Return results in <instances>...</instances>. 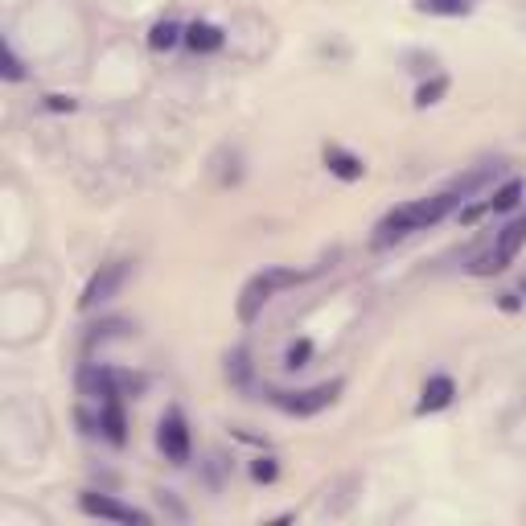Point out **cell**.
<instances>
[{
    "mask_svg": "<svg viewBox=\"0 0 526 526\" xmlns=\"http://www.w3.org/2000/svg\"><path fill=\"white\" fill-rule=\"evenodd\" d=\"M465 206V194L460 189H444V194H432V197H419V202H408V206H395L379 226H374V251H387L390 243H399L408 234L416 231H428V226L444 223L452 210Z\"/></svg>",
    "mask_w": 526,
    "mask_h": 526,
    "instance_id": "obj_1",
    "label": "cell"
},
{
    "mask_svg": "<svg viewBox=\"0 0 526 526\" xmlns=\"http://www.w3.org/2000/svg\"><path fill=\"white\" fill-rule=\"evenodd\" d=\"M301 280H304V272H296V267H263L259 276H251V280L243 284V293H239V321L251 325L276 293L296 288Z\"/></svg>",
    "mask_w": 526,
    "mask_h": 526,
    "instance_id": "obj_2",
    "label": "cell"
},
{
    "mask_svg": "<svg viewBox=\"0 0 526 526\" xmlns=\"http://www.w3.org/2000/svg\"><path fill=\"white\" fill-rule=\"evenodd\" d=\"M78 390L83 395H91V399H124V390H132V395H140L145 390V379H132V374L124 371H108V366H83V374H78Z\"/></svg>",
    "mask_w": 526,
    "mask_h": 526,
    "instance_id": "obj_3",
    "label": "cell"
},
{
    "mask_svg": "<svg viewBox=\"0 0 526 526\" xmlns=\"http://www.w3.org/2000/svg\"><path fill=\"white\" fill-rule=\"evenodd\" d=\"M522 243H526V215H518L514 223L506 226V231L497 234V243L489 247V251L481 255V259L473 263L469 272H473V276H494V272H506V267H510V259H514V255L522 251Z\"/></svg>",
    "mask_w": 526,
    "mask_h": 526,
    "instance_id": "obj_4",
    "label": "cell"
},
{
    "mask_svg": "<svg viewBox=\"0 0 526 526\" xmlns=\"http://www.w3.org/2000/svg\"><path fill=\"white\" fill-rule=\"evenodd\" d=\"M338 395H341V382H321V387H309V390H272V403L284 408L288 416H317Z\"/></svg>",
    "mask_w": 526,
    "mask_h": 526,
    "instance_id": "obj_5",
    "label": "cell"
},
{
    "mask_svg": "<svg viewBox=\"0 0 526 526\" xmlns=\"http://www.w3.org/2000/svg\"><path fill=\"white\" fill-rule=\"evenodd\" d=\"M156 444H161L169 465H186L189 460V428H186V416H181V411L161 416V424H156Z\"/></svg>",
    "mask_w": 526,
    "mask_h": 526,
    "instance_id": "obj_6",
    "label": "cell"
},
{
    "mask_svg": "<svg viewBox=\"0 0 526 526\" xmlns=\"http://www.w3.org/2000/svg\"><path fill=\"white\" fill-rule=\"evenodd\" d=\"M78 510L91 518H108V522H148L145 510L124 506V502H116V497H108V494H83L78 497Z\"/></svg>",
    "mask_w": 526,
    "mask_h": 526,
    "instance_id": "obj_7",
    "label": "cell"
},
{
    "mask_svg": "<svg viewBox=\"0 0 526 526\" xmlns=\"http://www.w3.org/2000/svg\"><path fill=\"white\" fill-rule=\"evenodd\" d=\"M124 276H127V263H108L99 276H91V284H87V293H83V309H95V304H103V301H111V296L119 293V284H124Z\"/></svg>",
    "mask_w": 526,
    "mask_h": 526,
    "instance_id": "obj_8",
    "label": "cell"
},
{
    "mask_svg": "<svg viewBox=\"0 0 526 526\" xmlns=\"http://www.w3.org/2000/svg\"><path fill=\"white\" fill-rule=\"evenodd\" d=\"M452 395H457V382L449 379V374H436V379L424 382V390H419V403L416 411L419 416H432V411H444L452 403Z\"/></svg>",
    "mask_w": 526,
    "mask_h": 526,
    "instance_id": "obj_9",
    "label": "cell"
},
{
    "mask_svg": "<svg viewBox=\"0 0 526 526\" xmlns=\"http://www.w3.org/2000/svg\"><path fill=\"white\" fill-rule=\"evenodd\" d=\"M99 428H103V436L111 440V444H124L127 440V419H124V403L119 399H103V416H99Z\"/></svg>",
    "mask_w": 526,
    "mask_h": 526,
    "instance_id": "obj_10",
    "label": "cell"
},
{
    "mask_svg": "<svg viewBox=\"0 0 526 526\" xmlns=\"http://www.w3.org/2000/svg\"><path fill=\"white\" fill-rule=\"evenodd\" d=\"M325 169H329L333 177H341V181H358V177L366 173V165H362L354 153H346V148H325Z\"/></svg>",
    "mask_w": 526,
    "mask_h": 526,
    "instance_id": "obj_11",
    "label": "cell"
},
{
    "mask_svg": "<svg viewBox=\"0 0 526 526\" xmlns=\"http://www.w3.org/2000/svg\"><path fill=\"white\" fill-rule=\"evenodd\" d=\"M223 30L218 25H206V21H194L186 30V46L194 49V54H215V49H223Z\"/></svg>",
    "mask_w": 526,
    "mask_h": 526,
    "instance_id": "obj_12",
    "label": "cell"
},
{
    "mask_svg": "<svg viewBox=\"0 0 526 526\" xmlns=\"http://www.w3.org/2000/svg\"><path fill=\"white\" fill-rule=\"evenodd\" d=\"M478 0H416V13H428V17H465Z\"/></svg>",
    "mask_w": 526,
    "mask_h": 526,
    "instance_id": "obj_13",
    "label": "cell"
},
{
    "mask_svg": "<svg viewBox=\"0 0 526 526\" xmlns=\"http://www.w3.org/2000/svg\"><path fill=\"white\" fill-rule=\"evenodd\" d=\"M522 181H506V186L502 189H494V194H489V210H494V215H506V210H514L518 202H522Z\"/></svg>",
    "mask_w": 526,
    "mask_h": 526,
    "instance_id": "obj_14",
    "label": "cell"
},
{
    "mask_svg": "<svg viewBox=\"0 0 526 526\" xmlns=\"http://www.w3.org/2000/svg\"><path fill=\"white\" fill-rule=\"evenodd\" d=\"M181 38H186V33L177 30L173 21H156L153 33H148V46H153V49H173Z\"/></svg>",
    "mask_w": 526,
    "mask_h": 526,
    "instance_id": "obj_15",
    "label": "cell"
},
{
    "mask_svg": "<svg viewBox=\"0 0 526 526\" xmlns=\"http://www.w3.org/2000/svg\"><path fill=\"white\" fill-rule=\"evenodd\" d=\"M309 358H312V341L301 338V341H293V346H288L284 366H288V371H301V366H309Z\"/></svg>",
    "mask_w": 526,
    "mask_h": 526,
    "instance_id": "obj_16",
    "label": "cell"
},
{
    "mask_svg": "<svg viewBox=\"0 0 526 526\" xmlns=\"http://www.w3.org/2000/svg\"><path fill=\"white\" fill-rule=\"evenodd\" d=\"M444 91H449V78H432V83H424V87L416 91V108H432Z\"/></svg>",
    "mask_w": 526,
    "mask_h": 526,
    "instance_id": "obj_17",
    "label": "cell"
},
{
    "mask_svg": "<svg viewBox=\"0 0 526 526\" xmlns=\"http://www.w3.org/2000/svg\"><path fill=\"white\" fill-rule=\"evenodd\" d=\"M276 473H280V465H276L272 457H259V460L251 465V478H255V481H276Z\"/></svg>",
    "mask_w": 526,
    "mask_h": 526,
    "instance_id": "obj_18",
    "label": "cell"
},
{
    "mask_svg": "<svg viewBox=\"0 0 526 526\" xmlns=\"http://www.w3.org/2000/svg\"><path fill=\"white\" fill-rule=\"evenodd\" d=\"M4 78H9V83H17L21 78V62H17V54H13L9 46H4Z\"/></svg>",
    "mask_w": 526,
    "mask_h": 526,
    "instance_id": "obj_19",
    "label": "cell"
},
{
    "mask_svg": "<svg viewBox=\"0 0 526 526\" xmlns=\"http://www.w3.org/2000/svg\"><path fill=\"white\" fill-rule=\"evenodd\" d=\"M46 108H49V111H75V99H66V95H49Z\"/></svg>",
    "mask_w": 526,
    "mask_h": 526,
    "instance_id": "obj_20",
    "label": "cell"
}]
</instances>
